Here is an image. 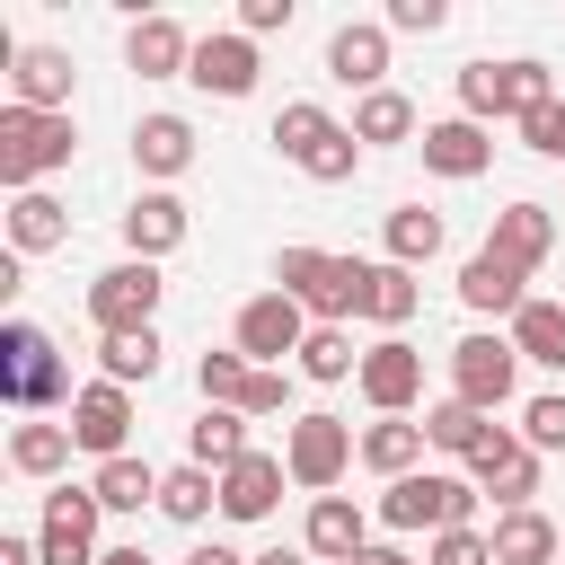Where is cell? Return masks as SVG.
Wrapping results in <instances>:
<instances>
[{
    "label": "cell",
    "mask_w": 565,
    "mask_h": 565,
    "mask_svg": "<svg viewBox=\"0 0 565 565\" xmlns=\"http://www.w3.org/2000/svg\"><path fill=\"white\" fill-rule=\"evenodd\" d=\"M371 282H380V265H362V256H327V247H282L274 256V291H291L318 327L371 318Z\"/></svg>",
    "instance_id": "1"
},
{
    "label": "cell",
    "mask_w": 565,
    "mask_h": 565,
    "mask_svg": "<svg viewBox=\"0 0 565 565\" xmlns=\"http://www.w3.org/2000/svg\"><path fill=\"white\" fill-rule=\"evenodd\" d=\"M0 397L18 406V415H44V406H62L71 415V362L53 353V335L35 327V318H9L0 327Z\"/></svg>",
    "instance_id": "2"
},
{
    "label": "cell",
    "mask_w": 565,
    "mask_h": 565,
    "mask_svg": "<svg viewBox=\"0 0 565 565\" xmlns=\"http://www.w3.org/2000/svg\"><path fill=\"white\" fill-rule=\"evenodd\" d=\"M388 530H424V539H441V530H477V477L459 468H415V477H397V486H380V503H371Z\"/></svg>",
    "instance_id": "3"
},
{
    "label": "cell",
    "mask_w": 565,
    "mask_h": 565,
    "mask_svg": "<svg viewBox=\"0 0 565 565\" xmlns=\"http://www.w3.org/2000/svg\"><path fill=\"white\" fill-rule=\"evenodd\" d=\"M71 150H79V124H71V115L0 106V185H9V194H35L53 168H71Z\"/></svg>",
    "instance_id": "4"
},
{
    "label": "cell",
    "mask_w": 565,
    "mask_h": 565,
    "mask_svg": "<svg viewBox=\"0 0 565 565\" xmlns=\"http://www.w3.org/2000/svg\"><path fill=\"white\" fill-rule=\"evenodd\" d=\"M353 459H362V433H353L344 415L309 406V415H291V424H282V468H291V486H309V494H335Z\"/></svg>",
    "instance_id": "5"
},
{
    "label": "cell",
    "mask_w": 565,
    "mask_h": 565,
    "mask_svg": "<svg viewBox=\"0 0 565 565\" xmlns=\"http://www.w3.org/2000/svg\"><path fill=\"white\" fill-rule=\"evenodd\" d=\"M159 300H168V282H159V265H141V256L88 274V327H97V335H141V327H159Z\"/></svg>",
    "instance_id": "6"
},
{
    "label": "cell",
    "mask_w": 565,
    "mask_h": 565,
    "mask_svg": "<svg viewBox=\"0 0 565 565\" xmlns=\"http://www.w3.org/2000/svg\"><path fill=\"white\" fill-rule=\"evenodd\" d=\"M512 388H521V353H512V335H459L450 344V397H468L477 415H503L512 406Z\"/></svg>",
    "instance_id": "7"
},
{
    "label": "cell",
    "mask_w": 565,
    "mask_h": 565,
    "mask_svg": "<svg viewBox=\"0 0 565 565\" xmlns=\"http://www.w3.org/2000/svg\"><path fill=\"white\" fill-rule=\"evenodd\" d=\"M309 327H318V318H309V309H300L291 291H256V300L238 309V335H230V344H238V353H247L256 371H282V353L300 362Z\"/></svg>",
    "instance_id": "8"
},
{
    "label": "cell",
    "mask_w": 565,
    "mask_h": 565,
    "mask_svg": "<svg viewBox=\"0 0 565 565\" xmlns=\"http://www.w3.org/2000/svg\"><path fill=\"white\" fill-rule=\"evenodd\" d=\"M97 521H106V503H97L88 486H53V494H44V521H35L44 565H97V556H106V547H97Z\"/></svg>",
    "instance_id": "9"
},
{
    "label": "cell",
    "mask_w": 565,
    "mask_h": 565,
    "mask_svg": "<svg viewBox=\"0 0 565 565\" xmlns=\"http://www.w3.org/2000/svg\"><path fill=\"white\" fill-rule=\"evenodd\" d=\"M353 388H362L371 415H415V397H424V353H415L406 335H380V344L362 353Z\"/></svg>",
    "instance_id": "10"
},
{
    "label": "cell",
    "mask_w": 565,
    "mask_h": 565,
    "mask_svg": "<svg viewBox=\"0 0 565 565\" xmlns=\"http://www.w3.org/2000/svg\"><path fill=\"white\" fill-rule=\"evenodd\" d=\"M62 424H71V441H79V450L106 468V459H124V450H132V388L88 380V388L71 397V415H62Z\"/></svg>",
    "instance_id": "11"
},
{
    "label": "cell",
    "mask_w": 565,
    "mask_h": 565,
    "mask_svg": "<svg viewBox=\"0 0 565 565\" xmlns=\"http://www.w3.org/2000/svg\"><path fill=\"white\" fill-rule=\"evenodd\" d=\"M539 468H547V459H539V450H530L512 424H494V433H486V450L468 459L477 494H494L503 512H530V494H539Z\"/></svg>",
    "instance_id": "12"
},
{
    "label": "cell",
    "mask_w": 565,
    "mask_h": 565,
    "mask_svg": "<svg viewBox=\"0 0 565 565\" xmlns=\"http://www.w3.org/2000/svg\"><path fill=\"white\" fill-rule=\"evenodd\" d=\"M185 230H194V212H185L168 185H141V194L124 203V256H141V265L177 256V247H185Z\"/></svg>",
    "instance_id": "13"
},
{
    "label": "cell",
    "mask_w": 565,
    "mask_h": 565,
    "mask_svg": "<svg viewBox=\"0 0 565 565\" xmlns=\"http://www.w3.org/2000/svg\"><path fill=\"white\" fill-rule=\"evenodd\" d=\"M256 71H265V62H256V35H238V26L194 35V71H185V79H194L203 97H247Z\"/></svg>",
    "instance_id": "14"
},
{
    "label": "cell",
    "mask_w": 565,
    "mask_h": 565,
    "mask_svg": "<svg viewBox=\"0 0 565 565\" xmlns=\"http://www.w3.org/2000/svg\"><path fill=\"white\" fill-rule=\"evenodd\" d=\"M300 547H309L318 565H353V556L371 547V512H362L353 494H309V521H300Z\"/></svg>",
    "instance_id": "15"
},
{
    "label": "cell",
    "mask_w": 565,
    "mask_h": 565,
    "mask_svg": "<svg viewBox=\"0 0 565 565\" xmlns=\"http://www.w3.org/2000/svg\"><path fill=\"white\" fill-rule=\"evenodd\" d=\"M327 79H344V88H388V26L380 18H344L335 35H327Z\"/></svg>",
    "instance_id": "16"
},
{
    "label": "cell",
    "mask_w": 565,
    "mask_h": 565,
    "mask_svg": "<svg viewBox=\"0 0 565 565\" xmlns=\"http://www.w3.org/2000/svg\"><path fill=\"white\" fill-rule=\"evenodd\" d=\"M71 53L62 44H18L9 62V106H35V115H71Z\"/></svg>",
    "instance_id": "17"
},
{
    "label": "cell",
    "mask_w": 565,
    "mask_h": 565,
    "mask_svg": "<svg viewBox=\"0 0 565 565\" xmlns=\"http://www.w3.org/2000/svg\"><path fill=\"white\" fill-rule=\"evenodd\" d=\"M424 168L433 177H450V185H468V177H486L494 168V132L486 124H468V115H441V124H424Z\"/></svg>",
    "instance_id": "18"
},
{
    "label": "cell",
    "mask_w": 565,
    "mask_h": 565,
    "mask_svg": "<svg viewBox=\"0 0 565 565\" xmlns=\"http://www.w3.org/2000/svg\"><path fill=\"white\" fill-rule=\"evenodd\" d=\"M282 486H291V468L274 450H247L238 468H221V521H274Z\"/></svg>",
    "instance_id": "19"
},
{
    "label": "cell",
    "mask_w": 565,
    "mask_h": 565,
    "mask_svg": "<svg viewBox=\"0 0 565 565\" xmlns=\"http://www.w3.org/2000/svg\"><path fill=\"white\" fill-rule=\"evenodd\" d=\"M124 71H141V79H185V71H194V35L150 9V18H132V35H124Z\"/></svg>",
    "instance_id": "20"
},
{
    "label": "cell",
    "mask_w": 565,
    "mask_h": 565,
    "mask_svg": "<svg viewBox=\"0 0 565 565\" xmlns=\"http://www.w3.org/2000/svg\"><path fill=\"white\" fill-rule=\"evenodd\" d=\"M486 247H494L503 265L539 274V265H547V247H556V203H503V212H494V230H486Z\"/></svg>",
    "instance_id": "21"
},
{
    "label": "cell",
    "mask_w": 565,
    "mask_h": 565,
    "mask_svg": "<svg viewBox=\"0 0 565 565\" xmlns=\"http://www.w3.org/2000/svg\"><path fill=\"white\" fill-rule=\"evenodd\" d=\"M132 168H141L150 185H177V177L194 168V124H185V115H141V124H132Z\"/></svg>",
    "instance_id": "22"
},
{
    "label": "cell",
    "mask_w": 565,
    "mask_h": 565,
    "mask_svg": "<svg viewBox=\"0 0 565 565\" xmlns=\"http://www.w3.org/2000/svg\"><path fill=\"white\" fill-rule=\"evenodd\" d=\"M521 282H530V274H521V265H503L494 247H477V256L459 265V300H468L477 318H503V327H512V318H521V300H530Z\"/></svg>",
    "instance_id": "23"
},
{
    "label": "cell",
    "mask_w": 565,
    "mask_h": 565,
    "mask_svg": "<svg viewBox=\"0 0 565 565\" xmlns=\"http://www.w3.org/2000/svg\"><path fill=\"white\" fill-rule=\"evenodd\" d=\"M424 450H433V441H424V415H371V424H362V468H371V477H388V486H397V477H415V468H424Z\"/></svg>",
    "instance_id": "24"
},
{
    "label": "cell",
    "mask_w": 565,
    "mask_h": 565,
    "mask_svg": "<svg viewBox=\"0 0 565 565\" xmlns=\"http://www.w3.org/2000/svg\"><path fill=\"white\" fill-rule=\"evenodd\" d=\"M494 565H565V530L530 503V512H494Z\"/></svg>",
    "instance_id": "25"
},
{
    "label": "cell",
    "mask_w": 565,
    "mask_h": 565,
    "mask_svg": "<svg viewBox=\"0 0 565 565\" xmlns=\"http://www.w3.org/2000/svg\"><path fill=\"white\" fill-rule=\"evenodd\" d=\"M353 141H362V150L424 141V124H415V97H406V88H371V97H353Z\"/></svg>",
    "instance_id": "26"
},
{
    "label": "cell",
    "mask_w": 565,
    "mask_h": 565,
    "mask_svg": "<svg viewBox=\"0 0 565 565\" xmlns=\"http://www.w3.org/2000/svg\"><path fill=\"white\" fill-rule=\"evenodd\" d=\"M62 238H71V203H53L44 185L9 194V256H53Z\"/></svg>",
    "instance_id": "27"
},
{
    "label": "cell",
    "mask_w": 565,
    "mask_h": 565,
    "mask_svg": "<svg viewBox=\"0 0 565 565\" xmlns=\"http://www.w3.org/2000/svg\"><path fill=\"white\" fill-rule=\"evenodd\" d=\"M486 433H494V415H477L468 397H433V406H424V441H433L441 459H459V468L486 450Z\"/></svg>",
    "instance_id": "28"
},
{
    "label": "cell",
    "mask_w": 565,
    "mask_h": 565,
    "mask_svg": "<svg viewBox=\"0 0 565 565\" xmlns=\"http://www.w3.org/2000/svg\"><path fill=\"white\" fill-rule=\"evenodd\" d=\"M185 459L212 468V477L238 468V459H247V415H238V406H203V415L185 424Z\"/></svg>",
    "instance_id": "29"
},
{
    "label": "cell",
    "mask_w": 565,
    "mask_h": 565,
    "mask_svg": "<svg viewBox=\"0 0 565 565\" xmlns=\"http://www.w3.org/2000/svg\"><path fill=\"white\" fill-rule=\"evenodd\" d=\"M380 238H388V265H406V274H415V265H433V256H441V238H450V230H441V212H433V203H397V212L380 221Z\"/></svg>",
    "instance_id": "30"
},
{
    "label": "cell",
    "mask_w": 565,
    "mask_h": 565,
    "mask_svg": "<svg viewBox=\"0 0 565 565\" xmlns=\"http://www.w3.org/2000/svg\"><path fill=\"white\" fill-rule=\"evenodd\" d=\"M159 477H168V468H150V459L124 450V459H106V468L88 477V494H97L106 512H159Z\"/></svg>",
    "instance_id": "31"
},
{
    "label": "cell",
    "mask_w": 565,
    "mask_h": 565,
    "mask_svg": "<svg viewBox=\"0 0 565 565\" xmlns=\"http://www.w3.org/2000/svg\"><path fill=\"white\" fill-rule=\"evenodd\" d=\"M503 335H512V353H521V362L565 371V300H521V318H512Z\"/></svg>",
    "instance_id": "32"
},
{
    "label": "cell",
    "mask_w": 565,
    "mask_h": 565,
    "mask_svg": "<svg viewBox=\"0 0 565 565\" xmlns=\"http://www.w3.org/2000/svg\"><path fill=\"white\" fill-rule=\"evenodd\" d=\"M159 327H141V335H97V380H115V388H150L159 380Z\"/></svg>",
    "instance_id": "33"
},
{
    "label": "cell",
    "mask_w": 565,
    "mask_h": 565,
    "mask_svg": "<svg viewBox=\"0 0 565 565\" xmlns=\"http://www.w3.org/2000/svg\"><path fill=\"white\" fill-rule=\"evenodd\" d=\"M159 512H168V521H185V530H203V521L221 512V477H212V468H194V459H185V468H168V477H159Z\"/></svg>",
    "instance_id": "34"
},
{
    "label": "cell",
    "mask_w": 565,
    "mask_h": 565,
    "mask_svg": "<svg viewBox=\"0 0 565 565\" xmlns=\"http://www.w3.org/2000/svg\"><path fill=\"white\" fill-rule=\"evenodd\" d=\"M71 450H79L71 424H18V433H9V468H18V477H62Z\"/></svg>",
    "instance_id": "35"
},
{
    "label": "cell",
    "mask_w": 565,
    "mask_h": 565,
    "mask_svg": "<svg viewBox=\"0 0 565 565\" xmlns=\"http://www.w3.org/2000/svg\"><path fill=\"white\" fill-rule=\"evenodd\" d=\"M327 132H335V115H327V106H318V97H291V106H282V115H274V132H265V141H274V150H282V159H291V168H300V159H309V150H318V141H327Z\"/></svg>",
    "instance_id": "36"
},
{
    "label": "cell",
    "mask_w": 565,
    "mask_h": 565,
    "mask_svg": "<svg viewBox=\"0 0 565 565\" xmlns=\"http://www.w3.org/2000/svg\"><path fill=\"white\" fill-rule=\"evenodd\" d=\"M300 380H318V388H335V380H353L362 371V353H353V335L344 327H309V344H300V362H291Z\"/></svg>",
    "instance_id": "37"
},
{
    "label": "cell",
    "mask_w": 565,
    "mask_h": 565,
    "mask_svg": "<svg viewBox=\"0 0 565 565\" xmlns=\"http://www.w3.org/2000/svg\"><path fill=\"white\" fill-rule=\"evenodd\" d=\"M415 309H424V282H415L406 265H388V256H380V282H371V327H388V335H397Z\"/></svg>",
    "instance_id": "38"
},
{
    "label": "cell",
    "mask_w": 565,
    "mask_h": 565,
    "mask_svg": "<svg viewBox=\"0 0 565 565\" xmlns=\"http://www.w3.org/2000/svg\"><path fill=\"white\" fill-rule=\"evenodd\" d=\"M247 380H256V362H247L238 344H221V353H203V362H194L203 406H238V397H247Z\"/></svg>",
    "instance_id": "39"
},
{
    "label": "cell",
    "mask_w": 565,
    "mask_h": 565,
    "mask_svg": "<svg viewBox=\"0 0 565 565\" xmlns=\"http://www.w3.org/2000/svg\"><path fill=\"white\" fill-rule=\"evenodd\" d=\"M353 168H362V141H353V124H335L309 159H300V177L309 185H353Z\"/></svg>",
    "instance_id": "40"
},
{
    "label": "cell",
    "mask_w": 565,
    "mask_h": 565,
    "mask_svg": "<svg viewBox=\"0 0 565 565\" xmlns=\"http://www.w3.org/2000/svg\"><path fill=\"white\" fill-rule=\"evenodd\" d=\"M512 433H521L539 459H556V450H565V397H556V388H539V397L521 406V424H512Z\"/></svg>",
    "instance_id": "41"
},
{
    "label": "cell",
    "mask_w": 565,
    "mask_h": 565,
    "mask_svg": "<svg viewBox=\"0 0 565 565\" xmlns=\"http://www.w3.org/2000/svg\"><path fill=\"white\" fill-rule=\"evenodd\" d=\"M380 26H388V35H441V26H450V0H388Z\"/></svg>",
    "instance_id": "42"
},
{
    "label": "cell",
    "mask_w": 565,
    "mask_h": 565,
    "mask_svg": "<svg viewBox=\"0 0 565 565\" xmlns=\"http://www.w3.org/2000/svg\"><path fill=\"white\" fill-rule=\"evenodd\" d=\"M424 565H494V539H486V530H441V539L424 547Z\"/></svg>",
    "instance_id": "43"
},
{
    "label": "cell",
    "mask_w": 565,
    "mask_h": 565,
    "mask_svg": "<svg viewBox=\"0 0 565 565\" xmlns=\"http://www.w3.org/2000/svg\"><path fill=\"white\" fill-rule=\"evenodd\" d=\"M459 115L468 124H494V62H468L459 71Z\"/></svg>",
    "instance_id": "44"
},
{
    "label": "cell",
    "mask_w": 565,
    "mask_h": 565,
    "mask_svg": "<svg viewBox=\"0 0 565 565\" xmlns=\"http://www.w3.org/2000/svg\"><path fill=\"white\" fill-rule=\"evenodd\" d=\"M282 406H291V380H282V371H256V380H247V397H238V415H247V424H265V415H282Z\"/></svg>",
    "instance_id": "45"
},
{
    "label": "cell",
    "mask_w": 565,
    "mask_h": 565,
    "mask_svg": "<svg viewBox=\"0 0 565 565\" xmlns=\"http://www.w3.org/2000/svg\"><path fill=\"white\" fill-rule=\"evenodd\" d=\"M521 141H530L539 159H565V97H547V106L521 124Z\"/></svg>",
    "instance_id": "46"
},
{
    "label": "cell",
    "mask_w": 565,
    "mask_h": 565,
    "mask_svg": "<svg viewBox=\"0 0 565 565\" xmlns=\"http://www.w3.org/2000/svg\"><path fill=\"white\" fill-rule=\"evenodd\" d=\"M291 26V0H238V35H282Z\"/></svg>",
    "instance_id": "47"
},
{
    "label": "cell",
    "mask_w": 565,
    "mask_h": 565,
    "mask_svg": "<svg viewBox=\"0 0 565 565\" xmlns=\"http://www.w3.org/2000/svg\"><path fill=\"white\" fill-rule=\"evenodd\" d=\"M185 565H256V556H238V547H230V539H203V547H194V556H185Z\"/></svg>",
    "instance_id": "48"
},
{
    "label": "cell",
    "mask_w": 565,
    "mask_h": 565,
    "mask_svg": "<svg viewBox=\"0 0 565 565\" xmlns=\"http://www.w3.org/2000/svg\"><path fill=\"white\" fill-rule=\"evenodd\" d=\"M0 565H44V547H35V539H18V530H9V539H0Z\"/></svg>",
    "instance_id": "49"
},
{
    "label": "cell",
    "mask_w": 565,
    "mask_h": 565,
    "mask_svg": "<svg viewBox=\"0 0 565 565\" xmlns=\"http://www.w3.org/2000/svg\"><path fill=\"white\" fill-rule=\"evenodd\" d=\"M353 565H424V556H406V547H380V539H371V547H362Z\"/></svg>",
    "instance_id": "50"
},
{
    "label": "cell",
    "mask_w": 565,
    "mask_h": 565,
    "mask_svg": "<svg viewBox=\"0 0 565 565\" xmlns=\"http://www.w3.org/2000/svg\"><path fill=\"white\" fill-rule=\"evenodd\" d=\"M97 565H159V556H150V547H106Z\"/></svg>",
    "instance_id": "51"
},
{
    "label": "cell",
    "mask_w": 565,
    "mask_h": 565,
    "mask_svg": "<svg viewBox=\"0 0 565 565\" xmlns=\"http://www.w3.org/2000/svg\"><path fill=\"white\" fill-rule=\"evenodd\" d=\"M256 565H309V547H265Z\"/></svg>",
    "instance_id": "52"
}]
</instances>
